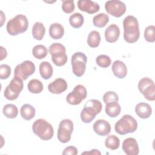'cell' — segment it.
Returning a JSON list of instances; mask_svg holds the SVG:
<instances>
[{"label": "cell", "mask_w": 155, "mask_h": 155, "mask_svg": "<svg viewBox=\"0 0 155 155\" xmlns=\"http://www.w3.org/2000/svg\"><path fill=\"white\" fill-rule=\"evenodd\" d=\"M123 27L124 40L128 43L136 42L140 36L139 22L137 18L131 15L127 16L123 21Z\"/></svg>", "instance_id": "6da1fadb"}, {"label": "cell", "mask_w": 155, "mask_h": 155, "mask_svg": "<svg viewBox=\"0 0 155 155\" xmlns=\"http://www.w3.org/2000/svg\"><path fill=\"white\" fill-rule=\"evenodd\" d=\"M102 109L101 102L97 99H90L84 105L81 113V119L84 123H90Z\"/></svg>", "instance_id": "7a4b0ae2"}, {"label": "cell", "mask_w": 155, "mask_h": 155, "mask_svg": "<svg viewBox=\"0 0 155 155\" xmlns=\"http://www.w3.org/2000/svg\"><path fill=\"white\" fill-rule=\"evenodd\" d=\"M28 25L27 18L24 15L19 14L8 21L6 28L10 35L16 36L26 31Z\"/></svg>", "instance_id": "3957f363"}, {"label": "cell", "mask_w": 155, "mask_h": 155, "mask_svg": "<svg viewBox=\"0 0 155 155\" xmlns=\"http://www.w3.org/2000/svg\"><path fill=\"white\" fill-rule=\"evenodd\" d=\"M33 132L43 140L51 139L54 134L52 125L44 119L36 120L32 125Z\"/></svg>", "instance_id": "277c9868"}, {"label": "cell", "mask_w": 155, "mask_h": 155, "mask_svg": "<svg viewBox=\"0 0 155 155\" xmlns=\"http://www.w3.org/2000/svg\"><path fill=\"white\" fill-rule=\"evenodd\" d=\"M137 128L136 120L131 115L125 114L114 125L115 131L120 135L134 133Z\"/></svg>", "instance_id": "5b68a950"}, {"label": "cell", "mask_w": 155, "mask_h": 155, "mask_svg": "<svg viewBox=\"0 0 155 155\" xmlns=\"http://www.w3.org/2000/svg\"><path fill=\"white\" fill-rule=\"evenodd\" d=\"M48 51L51 56V60L54 65L58 67L64 65L67 61V55L64 45L61 43H53L48 48Z\"/></svg>", "instance_id": "8992f818"}, {"label": "cell", "mask_w": 155, "mask_h": 155, "mask_svg": "<svg viewBox=\"0 0 155 155\" xmlns=\"http://www.w3.org/2000/svg\"><path fill=\"white\" fill-rule=\"evenodd\" d=\"M23 87L22 80L19 77L14 76V78L11 80L10 84L6 87L4 90V97L9 101L16 99L23 90Z\"/></svg>", "instance_id": "52a82bcc"}, {"label": "cell", "mask_w": 155, "mask_h": 155, "mask_svg": "<svg viewBox=\"0 0 155 155\" xmlns=\"http://www.w3.org/2000/svg\"><path fill=\"white\" fill-rule=\"evenodd\" d=\"M87 58L86 55L82 52H76L71 59L73 72L78 77L82 76L86 69V64Z\"/></svg>", "instance_id": "ba28073f"}, {"label": "cell", "mask_w": 155, "mask_h": 155, "mask_svg": "<svg viewBox=\"0 0 155 155\" xmlns=\"http://www.w3.org/2000/svg\"><path fill=\"white\" fill-rule=\"evenodd\" d=\"M138 89L148 101L155 100V85L154 83L149 78H143L138 83Z\"/></svg>", "instance_id": "9c48e42d"}, {"label": "cell", "mask_w": 155, "mask_h": 155, "mask_svg": "<svg viewBox=\"0 0 155 155\" xmlns=\"http://www.w3.org/2000/svg\"><path fill=\"white\" fill-rule=\"evenodd\" d=\"M73 131V123L70 119H65L61 121L58 130L57 137L58 140L65 143L71 139V134Z\"/></svg>", "instance_id": "30bf717a"}, {"label": "cell", "mask_w": 155, "mask_h": 155, "mask_svg": "<svg viewBox=\"0 0 155 155\" xmlns=\"http://www.w3.org/2000/svg\"><path fill=\"white\" fill-rule=\"evenodd\" d=\"M87 91L85 87L79 84L76 85L73 91L67 96L66 101L70 105H79L87 97Z\"/></svg>", "instance_id": "8fae6325"}, {"label": "cell", "mask_w": 155, "mask_h": 155, "mask_svg": "<svg viewBox=\"0 0 155 155\" xmlns=\"http://www.w3.org/2000/svg\"><path fill=\"white\" fill-rule=\"evenodd\" d=\"M36 68L34 63L30 61H25L16 66L14 76L19 77L22 81L26 80L35 71Z\"/></svg>", "instance_id": "7c38bea8"}, {"label": "cell", "mask_w": 155, "mask_h": 155, "mask_svg": "<svg viewBox=\"0 0 155 155\" xmlns=\"http://www.w3.org/2000/svg\"><path fill=\"white\" fill-rule=\"evenodd\" d=\"M105 8L106 12L116 18L122 16L126 12V5L119 0L108 1L105 4Z\"/></svg>", "instance_id": "4fadbf2b"}, {"label": "cell", "mask_w": 155, "mask_h": 155, "mask_svg": "<svg viewBox=\"0 0 155 155\" xmlns=\"http://www.w3.org/2000/svg\"><path fill=\"white\" fill-rule=\"evenodd\" d=\"M122 150L127 155H137L139 152L138 143L133 137L127 138L123 141Z\"/></svg>", "instance_id": "5bb4252c"}, {"label": "cell", "mask_w": 155, "mask_h": 155, "mask_svg": "<svg viewBox=\"0 0 155 155\" xmlns=\"http://www.w3.org/2000/svg\"><path fill=\"white\" fill-rule=\"evenodd\" d=\"M78 8L89 14H94L99 10V5L90 0H79L77 2Z\"/></svg>", "instance_id": "9a60e30c"}, {"label": "cell", "mask_w": 155, "mask_h": 155, "mask_svg": "<svg viewBox=\"0 0 155 155\" xmlns=\"http://www.w3.org/2000/svg\"><path fill=\"white\" fill-rule=\"evenodd\" d=\"M67 83L65 79L57 78L48 84V90L51 93L59 94L67 90Z\"/></svg>", "instance_id": "2e32d148"}, {"label": "cell", "mask_w": 155, "mask_h": 155, "mask_svg": "<svg viewBox=\"0 0 155 155\" xmlns=\"http://www.w3.org/2000/svg\"><path fill=\"white\" fill-rule=\"evenodd\" d=\"M93 130L98 135L105 136L111 131V126L109 122L104 119H98L93 124Z\"/></svg>", "instance_id": "e0dca14e"}, {"label": "cell", "mask_w": 155, "mask_h": 155, "mask_svg": "<svg viewBox=\"0 0 155 155\" xmlns=\"http://www.w3.org/2000/svg\"><path fill=\"white\" fill-rule=\"evenodd\" d=\"M120 35L119 27L114 24L110 25L105 30V38L107 42L113 43L117 41Z\"/></svg>", "instance_id": "ac0fdd59"}, {"label": "cell", "mask_w": 155, "mask_h": 155, "mask_svg": "<svg viewBox=\"0 0 155 155\" xmlns=\"http://www.w3.org/2000/svg\"><path fill=\"white\" fill-rule=\"evenodd\" d=\"M111 68L114 75L119 79L124 78L127 74V66L121 61H115L112 64Z\"/></svg>", "instance_id": "d6986e66"}, {"label": "cell", "mask_w": 155, "mask_h": 155, "mask_svg": "<svg viewBox=\"0 0 155 155\" xmlns=\"http://www.w3.org/2000/svg\"><path fill=\"white\" fill-rule=\"evenodd\" d=\"M135 112L139 117L142 119H147L151 115L152 109L148 104L140 102L136 105Z\"/></svg>", "instance_id": "ffe728a7"}, {"label": "cell", "mask_w": 155, "mask_h": 155, "mask_svg": "<svg viewBox=\"0 0 155 155\" xmlns=\"http://www.w3.org/2000/svg\"><path fill=\"white\" fill-rule=\"evenodd\" d=\"M64 34V28L59 23H53L49 28V35L53 39L62 38Z\"/></svg>", "instance_id": "44dd1931"}, {"label": "cell", "mask_w": 155, "mask_h": 155, "mask_svg": "<svg viewBox=\"0 0 155 155\" xmlns=\"http://www.w3.org/2000/svg\"><path fill=\"white\" fill-rule=\"evenodd\" d=\"M121 111V107L117 102L106 104L105 113L111 117H117Z\"/></svg>", "instance_id": "7402d4cb"}, {"label": "cell", "mask_w": 155, "mask_h": 155, "mask_svg": "<svg viewBox=\"0 0 155 155\" xmlns=\"http://www.w3.org/2000/svg\"><path fill=\"white\" fill-rule=\"evenodd\" d=\"M20 113L23 119L26 120H30L35 117L36 111L35 108L32 105L25 104L21 107L20 109Z\"/></svg>", "instance_id": "603a6c76"}, {"label": "cell", "mask_w": 155, "mask_h": 155, "mask_svg": "<svg viewBox=\"0 0 155 155\" xmlns=\"http://www.w3.org/2000/svg\"><path fill=\"white\" fill-rule=\"evenodd\" d=\"M39 73L44 79H50L53 73V69L51 65L47 61L42 62L39 65Z\"/></svg>", "instance_id": "cb8c5ba5"}, {"label": "cell", "mask_w": 155, "mask_h": 155, "mask_svg": "<svg viewBox=\"0 0 155 155\" xmlns=\"http://www.w3.org/2000/svg\"><path fill=\"white\" fill-rule=\"evenodd\" d=\"M45 33V28L44 24L40 22H36L32 27L33 37L38 41L43 39Z\"/></svg>", "instance_id": "d4e9b609"}, {"label": "cell", "mask_w": 155, "mask_h": 155, "mask_svg": "<svg viewBox=\"0 0 155 155\" xmlns=\"http://www.w3.org/2000/svg\"><path fill=\"white\" fill-rule=\"evenodd\" d=\"M109 21V16L108 15L101 13L96 16L93 18V23L95 27L99 28L104 27Z\"/></svg>", "instance_id": "484cf974"}, {"label": "cell", "mask_w": 155, "mask_h": 155, "mask_svg": "<svg viewBox=\"0 0 155 155\" xmlns=\"http://www.w3.org/2000/svg\"><path fill=\"white\" fill-rule=\"evenodd\" d=\"M27 88L30 93L38 94L42 91L44 87L41 81L37 79H33L28 83Z\"/></svg>", "instance_id": "4316f807"}, {"label": "cell", "mask_w": 155, "mask_h": 155, "mask_svg": "<svg viewBox=\"0 0 155 155\" xmlns=\"http://www.w3.org/2000/svg\"><path fill=\"white\" fill-rule=\"evenodd\" d=\"M2 113L6 117L14 119L18 116V109L14 104H8L4 106L2 108Z\"/></svg>", "instance_id": "83f0119b"}, {"label": "cell", "mask_w": 155, "mask_h": 155, "mask_svg": "<svg viewBox=\"0 0 155 155\" xmlns=\"http://www.w3.org/2000/svg\"><path fill=\"white\" fill-rule=\"evenodd\" d=\"M101 41L100 33L96 30L91 31L88 36L87 44L91 48H96L99 45Z\"/></svg>", "instance_id": "f1b7e54d"}, {"label": "cell", "mask_w": 155, "mask_h": 155, "mask_svg": "<svg viewBox=\"0 0 155 155\" xmlns=\"http://www.w3.org/2000/svg\"><path fill=\"white\" fill-rule=\"evenodd\" d=\"M84 22V16L79 13H75L71 15L69 18V22L70 25L74 28H78L82 26Z\"/></svg>", "instance_id": "f546056e"}, {"label": "cell", "mask_w": 155, "mask_h": 155, "mask_svg": "<svg viewBox=\"0 0 155 155\" xmlns=\"http://www.w3.org/2000/svg\"><path fill=\"white\" fill-rule=\"evenodd\" d=\"M47 52L48 50L46 47L41 44L35 45L32 49L33 56L38 59H42L45 58L47 55Z\"/></svg>", "instance_id": "4dcf8cb0"}, {"label": "cell", "mask_w": 155, "mask_h": 155, "mask_svg": "<svg viewBox=\"0 0 155 155\" xmlns=\"http://www.w3.org/2000/svg\"><path fill=\"white\" fill-rule=\"evenodd\" d=\"M119 139L115 135L108 136L105 140V145L107 148L111 150H117L119 147Z\"/></svg>", "instance_id": "1f68e13d"}, {"label": "cell", "mask_w": 155, "mask_h": 155, "mask_svg": "<svg viewBox=\"0 0 155 155\" xmlns=\"http://www.w3.org/2000/svg\"><path fill=\"white\" fill-rule=\"evenodd\" d=\"M96 64L102 68L108 67L111 63L110 58L105 54H101L96 58Z\"/></svg>", "instance_id": "d6a6232c"}, {"label": "cell", "mask_w": 155, "mask_h": 155, "mask_svg": "<svg viewBox=\"0 0 155 155\" xmlns=\"http://www.w3.org/2000/svg\"><path fill=\"white\" fill-rule=\"evenodd\" d=\"M144 38L149 42H154L155 41V27L154 25H149L145 28Z\"/></svg>", "instance_id": "836d02e7"}, {"label": "cell", "mask_w": 155, "mask_h": 155, "mask_svg": "<svg viewBox=\"0 0 155 155\" xmlns=\"http://www.w3.org/2000/svg\"><path fill=\"white\" fill-rule=\"evenodd\" d=\"M118 95L114 91H107L103 96V101L105 104L112 102H118Z\"/></svg>", "instance_id": "e575fe53"}, {"label": "cell", "mask_w": 155, "mask_h": 155, "mask_svg": "<svg viewBox=\"0 0 155 155\" xmlns=\"http://www.w3.org/2000/svg\"><path fill=\"white\" fill-rule=\"evenodd\" d=\"M74 3L73 0L62 1V9L66 13H71L74 10Z\"/></svg>", "instance_id": "d590c367"}, {"label": "cell", "mask_w": 155, "mask_h": 155, "mask_svg": "<svg viewBox=\"0 0 155 155\" xmlns=\"http://www.w3.org/2000/svg\"><path fill=\"white\" fill-rule=\"evenodd\" d=\"M11 68L7 64H1L0 65V78L1 79H7L11 74Z\"/></svg>", "instance_id": "8d00e7d4"}, {"label": "cell", "mask_w": 155, "mask_h": 155, "mask_svg": "<svg viewBox=\"0 0 155 155\" xmlns=\"http://www.w3.org/2000/svg\"><path fill=\"white\" fill-rule=\"evenodd\" d=\"M78 151L77 148L73 146H68L66 147L62 151V154H70V155H76Z\"/></svg>", "instance_id": "74e56055"}, {"label": "cell", "mask_w": 155, "mask_h": 155, "mask_svg": "<svg viewBox=\"0 0 155 155\" xmlns=\"http://www.w3.org/2000/svg\"><path fill=\"white\" fill-rule=\"evenodd\" d=\"M0 48H1V59L0 60L2 61L3 60L4 58H5L7 56V50H5V48H4L3 47L1 46L0 47Z\"/></svg>", "instance_id": "f35d334b"}, {"label": "cell", "mask_w": 155, "mask_h": 155, "mask_svg": "<svg viewBox=\"0 0 155 155\" xmlns=\"http://www.w3.org/2000/svg\"><path fill=\"white\" fill-rule=\"evenodd\" d=\"M101 154V153L96 149L94 150H91L90 151H85L84 153H82V154Z\"/></svg>", "instance_id": "ab89813d"}]
</instances>
